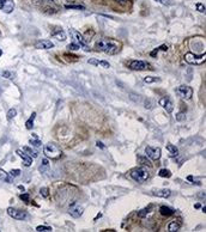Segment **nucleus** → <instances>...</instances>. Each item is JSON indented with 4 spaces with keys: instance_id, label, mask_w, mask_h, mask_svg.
Segmentation results:
<instances>
[{
    "instance_id": "nucleus-1",
    "label": "nucleus",
    "mask_w": 206,
    "mask_h": 232,
    "mask_svg": "<svg viewBox=\"0 0 206 232\" xmlns=\"http://www.w3.org/2000/svg\"><path fill=\"white\" fill-rule=\"evenodd\" d=\"M96 49L108 55H115L121 50V42L113 39H102L96 43Z\"/></svg>"
},
{
    "instance_id": "nucleus-2",
    "label": "nucleus",
    "mask_w": 206,
    "mask_h": 232,
    "mask_svg": "<svg viewBox=\"0 0 206 232\" xmlns=\"http://www.w3.org/2000/svg\"><path fill=\"white\" fill-rule=\"evenodd\" d=\"M130 176L133 181H136L138 183H144L149 180L150 174L145 168H136L130 172Z\"/></svg>"
},
{
    "instance_id": "nucleus-3",
    "label": "nucleus",
    "mask_w": 206,
    "mask_h": 232,
    "mask_svg": "<svg viewBox=\"0 0 206 232\" xmlns=\"http://www.w3.org/2000/svg\"><path fill=\"white\" fill-rule=\"evenodd\" d=\"M43 153L46 154V157H48V158H51V159H59L60 157H61V148L56 145V144H54V142H49V144H47L46 146H45V148H43Z\"/></svg>"
},
{
    "instance_id": "nucleus-4",
    "label": "nucleus",
    "mask_w": 206,
    "mask_h": 232,
    "mask_svg": "<svg viewBox=\"0 0 206 232\" xmlns=\"http://www.w3.org/2000/svg\"><path fill=\"white\" fill-rule=\"evenodd\" d=\"M70 34L74 41V43H77L80 48H83L85 51H89V48H88V40L83 37L82 34H79V31L74 30V29H71L70 30Z\"/></svg>"
},
{
    "instance_id": "nucleus-5",
    "label": "nucleus",
    "mask_w": 206,
    "mask_h": 232,
    "mask_svg": "<svg viewBox=\"0 0 206 232\" xmlns=\"http://www.w3.org/2000/svg\"><path fill=\"white\" fill-rule=\"evenodd\" d=\"M128 67L133 71H146V70H152L151 65L146 61L142 60H132L128 62Z\"/></svg>"
},
{
    "instance_id": "nucleus-6",
    "label": "nucleus",
    "mask_w": 206,
    "mask_h": 232,
    "mask_svg": "<svg viewBox=\"0 0 206 232\" xmlns=\"http://www.w3.org/2000/svg\"><path fill=\"white\" fill-rule=\"evenodd\" d=\"M206 54H201V55H195L193 53H187L185 55V60L186 62H188L189 65H201L204 63L206 60Z\"/></svg>"
},
{
    "instance_id": "nucleus-7",
    "label": "nucleus",
    "mask_w": 206,
    "mask_h": 232,
    "mask_svg": "<svg viewBox=\"0 0 206 232\" xmlns=\"http://www.w3.org/2000/svg\"><path fill=\"white\" fill-rule=\"evenodd\" d=\"M176 93L182 98V99H191L193 96V89L188 85H180L176 89Z\"/></svg>"
},
{
    "instance_id": "nucleus-8",
    "label": "nucleus",
    "mask_w": 206,
    "mask_h": 232,
    "mask_svg": "<svg viewBox=\"0 0 206 232\" xmlns=\"http://www.w3.org/2000/svg\"><path fill=\"white\" fill-rule=\"evenodd\" d=\"M7 214H8L11 218L16 219V220H24V219L28 218V213H27L25 211L17 209V208H12V207L7 208Z\"/></svg>"
},
{
    "instance_id": "nucleus-9",
    "label": "nucleus",
    "mask_w": 206,
    "mask_h": 232,
    "mask_svg": "<svg viewBox=\"0 0 206 232\" xmlns=\"http://www.w3.org/2000/svg\"><path fill=\"white\" fill-rule=\"evenodd\" d=\"M68 213L70 215H72L73 218H79L82 217V214L84 213V208L83 206H80L78 202H72L68 206Z\"/></svg>"
},
{
    "instance_id": "nucleus-10",
    "label": "nucleus",
    "mask_w": 206,
    "mask_h": 232,
    "mask_svg": "<svg viewBox=\"0 0 206 232\" xmlns=\"http://www.w3.org/2000/svg\"><path fill=\"white\" fill-rule=\"evenodd\" d=\"M145 153L148 157H150L152 160H158L161 158V148L158 147H151V146H146L145 147Z\"/></svg>"
},
{
    "instance_id": "nucleus-11",
    "label": "nucleus",
    "mask_w": 206,
    "mask_h": 232,
    "mask_svg": "<svg viewBox=\"0 0 206 232\" xmlns=\"http://www.w3.org/2000/svg\"><path fill=\"white\" fill-rule=\"evenodd\" d=\"M16 153L23 159V165H24L25 168L31 166V164H33V157H30V156H29L28 153H25L23 150H17Z\"/></svg>"
},
{
    "instance_id": "nucleus-12",
    "label": "nucleus",
    "mask_w": 206,
    "mask_h": 232,
    "mask_svg": "<svg viewBox=\"0 0 206 232\" xmlns=\"http://www.w3.org/2000/svg\"><path fill=\"white\" fill-rule=\"evenodd\" d=\"M159 105H162V108L165 109L167 113H171L174 110V105L171 103V101L168 98V97H163L159 99Z\"/></svg>"
},
{
    "instance_id": "nucleus-13",
    "label": "nucleus",
    "mask_w": 206,
    "mask_h": 232,
    "mask_svg": "<svg viewBox=\"0 0 206 232\" xmlns=\"http://www.w3.org/2000/svg\"><path fill=\"white\" fill-rule=\"evenodd\" d=\"M35 48H37V49H52V48H54V43L51 40H41V41H37L35 43Z\"/></svg>"
},
{
    "instance_id": "nucleus-14",
    "label": "nucleus",
    "mask_w": 206,
    "mask_h": 232,
    "mask_svg": "<svg viewBox=\"0 0 206 232\" xmlns=\"http://www.w3.org/2000/svg\"><path fill=\"white\" fill-rule=\"evenodd\" d=\"M90 65H94V66H97V67H102V68H109L110 67V63L108 61H104V60H97V59H90L88 61Z\"/></svg>"
},
{
    "instance_id": "nucleus-15",
    "label": "nucleus",
    "mask_w": 206,
    "mask_h": 232,
    "mask_svg": "<svg viewBox=\"0 0 206 232\" xmlns=\"http://www.w3.org/2000/svg\"><path fill=\"white\" fill-rule=\"evenodd\" d=\"M154 195L158 196V197L167 199L171 195V190L170 189H156V190H154Z\"/></svg>"
},
{
    "instance_id": "nucleus-16",
    "label": "nucleus",
    "mask_w": 206,
    "mask_h": 232,
    "mask_svg": "<svg viewBox=\"0 0 206 232\" xmlns=\"http://www.w3.org/2000/svg\"><path fill=\"white\" fill-rule=\"evenodd\" d=\"M13 1L12 0H4V5H2V8L1 11H4L5 13H11L13 11Z\"/></svg>"
},
{
    "instance_id": "nucleus-17",
    "label": "nucleus",
    "mask_w": 206,
    "mask_h": 232,
    "mask_svg": "<svg viewBox=\"0 0 206 232\" xmlns=\"http://www.w3.org/2000/svg\"><path fill=\"white\" fill-rule=\"evenodd\" d=\"M159 212H161L162 215H165V217H170V215H173L175 213L174 209H171L170 207H167V206H162L159 208Z\"/></svg>"
},
{
    "instance_id": "nucleus-18",
    "label": "nucleus",
    "mask_w": 206,
    "mask_h": 232,
    "mask_svg": "<svg viewBox=\"0 0 206 232\" xmlns=\"http://www.w3.org/2000/svg\"><path fill=\"white\" fill-rule=\"evenodd\" d=\"M53 36H54L56 40H59V41H65V40H66V34H65L61 29H56V30L53 32Z\"/></svg>"
},
{
    "instance_id": "nucleus-19",
    "label": "nucleus",
    "mask_w": 206,
    "mask_h": 232,
    "mask_svg": "<svg viewBox=\"0 0 206 232\" xmlns=\"http://www.w3.org/2000/svg\"><path fill=\"white\" fill-rule=\"evenodd\" d=\"M181 227V224L179 221H171L169 225H168V231L169 232H176L180 230Z\"/></svg>"
},
{
    "instance_id": "nucleus-20",
    "label": "nucleus",
    "mask_w": 206,
    "mask_h": 232,
    "mask_svg": "<svg viewBox=\"0 0 206 232\" xmlns=\"http://www.w3.org/2000/svg\"><path fill=\"white\" fill-rule=\"evenodd\" d=\"M167 150H168V152L170 153V156H173V157H175V156L179 154V150H177V147H176L175 145H171V144L167 145Z\"/></svg>"
},
{
    "instance_id": "nucleus-21",
    "label": "nucleus",
    "mask_w": 206,
    "mask_h": 232,
    "mask_svg": "<svg viewBox=\"0 0 206 232\" xmlns=\"http://www.w3.org/2000/svg\"><path fill=\"white\" fill-rule=\"evenodd\" d=\"M0 180H1V181H4V182H7V183H10V182H11L10 175H8L5 170H2V169H0Z\"/></svg>"
},
{
    "instance_id": "nucleus-22",
    "label": "nucleus",
    "mask_w": 206,
    "mask_h": 232,
    "mask_svg": "<svg viewBox=\"0 0 206 232\" xmlns=\"http://www.w3.org/2000/svg\"><path fill=\"white\" fill-rule=\"evenodd\" d=\"M35 117H36V113H33V114H31V117L25 122L27 129H31V128L34 127V120H35Z\"/></svg>"
},
{
    "instance_id": "nucleus-23",
    "label": "nucleus",
    "mask_w": 206,
    "mask_h": 232,
    "mask_svg": "<svg viewBox=\"0 0 206 232\" xmlns=\"http://www.w3.org/2000/svg\"><path fill=\"white\" fill-rule=\"evenodd\" d=\"M23 151L28 152V154H29L30 157H33V158H36V157H39V153H37V151H35V150H33V148H30V147H28V146H24V147H23Z\"/></svg>"
},
{
    "instance_id": "nucleus-24",
    "label": "nucleus",
    "mask_w": 206,
    "mask_h": 232,
    "mask_svg": "<svg viewBox=\"0 0 206 232\" xmlns=\"http://www.w3.org/2000/svg\"><path fill=\"white\" fill-rule=\"evenodd\" d=\"M159 50L167 51V50H168V46H167V45H162L161 47H158V48H156L154 50H152V51L150 53V55H151V56H156V55H157V53H158Z\"/></svg>"
},
{
    "instance_id": "nucleus-25",
    "label": "nucleus",
    "mask_w": 206,
    "mask_h": 232,
    "mask_svg": "<svg viewBox=\"0 0 206 232\" xmlns=\"http://www.w3.org/2000/svg\"><path fill=\"white\" fill-rule=\"evenodd\" d=\"M158 175H159L161 177H165V178H169V177L171 176V172H170L168 169H161V170H159V172H158Z\"/></svg>"
},
{
    "instance_id": "nucleus-26",
    "label": "nucleus",
    "mask_w": 206,
    "mask_h": 232,
    "mask_svg": "<svg viewBox=\"0 0 206 232\" xmlns=\"http://www.w3.org/2000/svg\"><path fill=\"white\" fill-rule=\"evenodd\" d=\"M36 231L37 232H51L52 227L51 226H45V225H40L36 227Z\"/></svg>"
},
{
    "instance_id": "nucleus-27",
    "label": "nucleus",
    "mask_w": 206,
    "mask_h": 232,
    "mask_svg": "<svg viewBox=\"0 0 206 232\" xmlns=\"http://www.w3.org/2000/svg\"><path fill=\"white\" fill-rule=\"evenodd\" d=\"M16 115H17V110H16L14 108L10 109V110H8V113H7V120H12V119H14V117H16Z\"/></svg>"
},
{
    "instance_id": "nucleus-28",
    "label": "nucleus",
    "mask_w": 206,
    "mask_h": 232,
    "mask_svg": "<svg viewBox=\"0 0 206 232\" xmlns=\"http://www.w3.org/2000/svg\"><path fill=\"white\" fill-rule=\"evenodd\" d=\"M161 79L159 78H156V77H146L144 78V83L146 84H150V83H156V82H159Z\"/></svg>"
},
{
    "instance_id": "nucleus-29",
    "label": "nucleus",
    "mask_w": 206,
    "mask_h": 232,
    "mask_svg": "<svg viewBox=\"0 0 206 232\" xmlns=\"http://www.w3.org/2000/svg\"><path fill=\"white\" fill-rule=\"evenodd\" d=\"M1 76L4 77V78H6V79H13L14 77V74L12 73V72H10V71H4L2 73H1Z\"/></svg>"
},
{
    "instance_id": "nucleus-30",
    "label": "nucleus",
    "mask_w": 206,
    "mask_h": 232,
    "mask_svg": "<svg viewBox=\"0 0 206 232\" xmlns=\"http://www.w3.org/2000/svg\"><path fill=\"white\" fill-rule=\"evenodd\" d=\"M40 194H41L43 197H48V195H49V190H48V188H46V187L41 188V189H40Z\"/></svg>"
},
{
    "instance_id": "nucleus-31",
    "label": "nucleus",
    "mask_w": 206,
    "mask_h": 232,
    "mask_svg": "<svg viewBox=\"0 0 206 232\" xmlns=\"http://www.w3.org/2000/svg\"><path fill=\"white\" fill-rule=\"evenodd\" d=\"M65 8H74V10H84V6L80 5H65Z\"/></svg>"
},
{
    "instance_id": "nucleus-32",
    "label": "nucleus",
    "mask_w": 206,
    "mask_h": 232,
    "mask_svg": "<svg viewBox=\"0 0 206 232\" xmlns=\"http://www.w3.org/2000/svg\"><path fill=\"white\" fill-rule=\"evenodd\" d=\"M10 175H11L12 177H18V176L20 175V170H18V169H12V170L10 171Z\"/></svg>"
},
{
    "instance_id": "nucleus-33",
    "label": "nucleus",
    "mask_w": 206,
    "mask_h": 232,
    "mask_svg": "<svg viewBox=\"0 0 206 232\" xmlns=\"http://www.w3.org/2000/svg\"><path fill=\"white\" fill-rule=\"evenodd\" d=\"M197 10L199 12H201V13H205V5H203L201 2H198L197 4Z\"/></svg>"
},
{
    "instance_id": "nucleus-34",
    "label": "nucleus",
    "mask_w": 206,
    "mask_h": 232,
    "mask_svg": "<svg viewBox=\"0 0 206 232\" xmlns=\"http://www.w3.org/2000/svg\"><path fill=\"white\" fill-rule=\"evenodd\" d=\"M138 159L142 162V164H145V165H148V166H151V164H150V162L148 160V159H145L144 157H142V156H139L138 157Z\"/></svg>"
},
{
    "instance_id": "nucleus-35",
    "label": "nucleus",
    "mask_w": 206,
    "mask_h": 232,
    "mask_svg": "<svg viewBox=\"0 0 206 232\" xmlns=\"http://www.w3.org/2000/svg\"><path fill=\"white\" fill-rule=\"evenodd\" d=\"M176 120H177V121H185V120H186V115H185L183 113H179V114L176 115Z\"/></svg>"
},
{
    "instance_id": "nucleus-36",
    "label": "nucleus",
    "mask_w": 206,
    "mask_h": 232,
    "mask_svg": "<svg viewBox=\"0 0 206 232\" xmlns=\"http://www.w3.org/2000/svg\"><path fill=\"white\" fill-rule=\"evenodd\" d=\"M149 209H150V207H148V208H144V209H143L142 212H139V213H138V215H139L140 218H143V217H145V215H146V214L149 213Z\"/></svg>"
},
{
    "instance_id": "nucleus-37",
    "label": "nucleus",
    "mask_w": 206,
    "mask_h": 232,
    "mask_svg": "<svg viewBox=\"0 0 206 232\" xmlns=\"http://www.w3.org/2000/svg\"><path fill=\"white\" fill-rule=\"evenodd\" d=\"M67 48H68L70 50H78V49H79L80 47L78 46L77 43H74V42H73V43H71V45H68V47H67Z\"/></svg>"
},
{
    "instance_id": "nucleus-38",
    "label": "nucleus",
    "mask_w": 206,
    "mask_h": 232,
    "mask_svg": "<svg viewBox=\"0 0 206 232\" xmlns=\"http://www.w3.org/2000/svg\"><path fill=\"white\" fill-rule=\"evenodd\" d=\"M30 144H31L33 146H35V147H40V146L42 145V142H41L40 140H30Z\"/></svg>"
},
{
    "instance_id": "nucleus-39",
    "label": "nucleus",
    "mask_w": 206,
    "mask_h": 232,
    "mask_svg": "<svg viewBox=\"0 0 206 232\" xmlns=\"http://www.w3.org/2000/svg\"><path fill=\"white\" fill-rule=\"evenodd\" d=\"M20 199H22L23 201L28 202V201H29V194H20Z\"/></svg>"
},
{
    "instance_id": "nucleus-40",
    "label": "nucleus",
    "mask_w": 206,
    "mask_h": 232,
    "mask_svg": "<svg viewBox=\"0 0 206 232\" xmlns=\"http://www.w3.org/2000/svg\"><path fill=\"white\" fill-rule=\"evenodd\" d=\"M156 1H158V2H161V4H163V5H169V4H170L168 0H156Z\"/></svg>"
},
{
    "instance_id": "nucleus-41",
    "label": "nucleus",
    "mask_w": 206,
    "mask_h": 232,
    "mask_svg": "<svg viewBox=\"0 0 206 232\" xmlns=\"http://www.w3.org/2000/svg\"><path fill=\"white\" fill-rule=\"evenodd\" d=\"M115 1H117V2H120V4H126L128 0H115Z\"/></svg>"
},
{
    "instance_id": "nucleus-42",
    "label": "nucleus",
    "mask_w": 206,
    "mask_h": 232,
    "mask_svg": "<svg viewBox=\"0 0 206 232\" xmlns=\"http://www.w3.org/2000/svg\"><path fill=\"white\" fill-rule=\"evenodd\" d=\"M97 147H101V148H104V146H103V145H102V142H100V141L97 142Z\"/></svg>"
},
{
    "instance_id": "nucleus-43",
    "label": "nucleus",
    "mask_w": 206,
    "mask_h": 232,
    "mask_svg": "<svg viewBox=\"0 0 206 232\" xmlns=\"http://www.w3.org/2000/svg\"><path fill=\"white\" fill-rule=\"evenodd\" d=\"M42 164H43V165H48V160H47V159H43V160H42Z\"/></svg>"
},
{
    "instance_id": "nucleus-44",
    "label": "nucleus",
    "mask_w": 206,
    "mask_h": 232,
    "mask_svg": "<svg viewBox=\"0 0 206 232\" xmlns=\"http://www.w3.org/2000/svg\"><path fill=\"white\" fill-rule=\"evenodd\" d=\"M18 189H19V190H22V191H24V190H25L23 186H18Z\"/></svg>"
},
{
    "instance_id": "nucleus-45",
    "label": "nucleus",
    "mask_w": 206,
    "mask_h": 232,
    "mask_svg": "<svg viewBox=\"0 0 206 232\" xmlns=\"http://www.w3.org/2000/svg\"><path fill=\"white\" fill-rule=\"evenodd\" d=\"M2 5H4V0H0V10L2 8Z\"/></svg>"
},
{
    "instance_id": "nucleus-46",
    "label": "nucleus",
    "mask_w": 206,
    "mask_h": 232,
    "mask_svg": "<svg viewBox=\"0 0 206 232\" xmlns=\"http://www.w3.org/2000/svg\"><path fill=\"white\" fill-rule=\"evenodd\" d=\"M199 196H200V197H204V199H205V193H201V194H200Z\"/></svg>"
},
{
    "instance_id": "nucleus-47",
    "label": "nucleus",
    "mask_w": 206,
    "mask_h": 232,
    "mask_svg": "<svg viewBox=\"0 0 206 232\" xmlns=\"http://www.w3.org/2000/svg\"><path fill=\"white\" fill-rule=\"evenodd\" d=\"M2 55V50H1V48H0V56Z\"/></svg>"
},
{
    "instance_id": "nucleus-48",
    "label": "nucleus",
    "mask_w": 206,
    "mask_h": 232,
    "mask_svg": "<svg viewBox=\"0 0 206 232\" xmlns=\"http://www.w3.org/2000/svg\"><path fill=\"white\" fill-rule=\"evenodd\" d=\"M48 1H53V0H48Z\"/></svg>"
},
{
    "instance_id": "nucleus-49",
    "label": "nucleus",
    "mask_w": 206,
    "mask_h": 232,
    "mask_svg": "<svg viewBox=\"0 0 206 232\" xmlns=\"http://www.w3.org/2000/svg\"><path fill=\"white\" fill-rule=\"evenodd\" d=\"M0 77H1V73H0Z\"/></svg>"
}]
</instances>
